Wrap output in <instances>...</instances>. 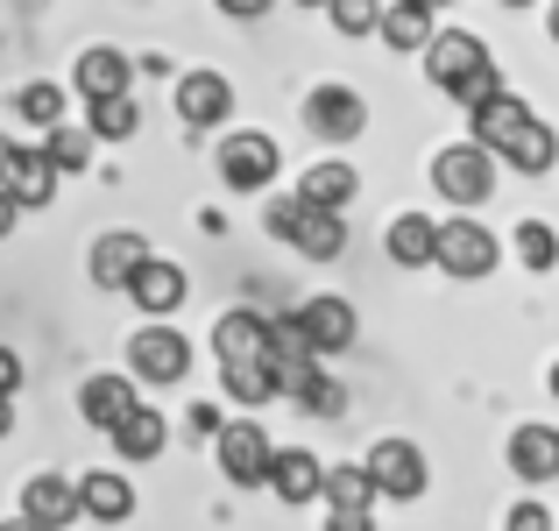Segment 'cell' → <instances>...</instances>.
Returning <instances> with one entry per match:
<instances>
[{"mask_svg": "<svg viewBox=\"0 0 559 531\" xmlns=\"http://www.w3.org/2000/svg\"><path fill=\"white\" fill-rule=\"evenodd\" d=\"M418 57H425V79H432L447 99H461V107H475L481 93H496V85H503L489 43H481L475 28H432Z\"/></svg>", "mask_w": 559, "mask_h": 531, "instance_id": "cell-1", "label": "cell"}, {"mask_svg": "<svg viewBox=\"0 0 559 531\" xmlns=\"http://www.w3.org/2000/svg\"><path fill=\"white\" fill-rule=\"evenodd\" d=\"M432 185L447 205H481L496 191V156L481 150V142H447V150L432 156Z\"/></svg>", "mask_w": 559, "mask_h": 531, "instance_id": "cell-2", "label": "cell"}, {"mask_svg": "<svg viewBox=\"0 0 559 531\" xmlns=\"http://www.w3.org/2000/svg\"><path fill=\"white\" fill-rule=\"evenodd\" d=\"M213 164H219V185H227V191H270L284 150H276L270 135H255V128H241V135H227L213 150Z\"/></svg>", "mask_w": 559, "mask_h": 531, "instance_id": "cell-3", "label": "cell"}, {"mask_svg": "<svg viewBox=\"0 0 559 531\" xmlns=\"http://www.w3.org/2000/svg\"><path fill=\"white\" fill-rule=\"evenodd\" d=\"M496 234L481 227V220H439V241H432V262L447 276H461V284H475V276H489L496 270Z\"/></svg>", "mask_w": 559, "mask_h": 531, "instance_id": "cell-4", "label": "cell"}, {"mask_svg": "<svg viewBox=\"0 0 559 531\" xmlns=\"http://www.w3.org/2000/svg\"><path fill=\"white\" fill-rule=\"evenodd\" d=\"M361 468H369L376 496H390V504H418L425 496V453L411 447V439H376Z\"/></svg>", "mask_w": 559, "mask_h": 531, "instance_id": "cell-5", "label": "cell"}, {"mask_svg": "<svg viewBox=\"0 0 559 531\" xmlns=\"http://www.w3.org/2000/svg\"><path fill=\"white\" fill-rule=\"evenodd\" d=\"M305 128H312L319 142H355L361 128H369V107H361L355 85H312V99H305Z\"/></svg>", "mask_w": 559, "mask_h": 531, "instance_id": "cell-6", "label": "cell"}, {"mask_svg": "<svg viewBox=\"0 0 559 531\" xmlns=\"http://www.w3.org/2000/svg\"><path fill=\"white\" fill-rule=\"evenodd\" d=\"M219 468H227V482L234 489H262V468H270V433H262L255 418H241V425H219Z\"/></svg>", "mask_w": 559, "mask_h": 531, "instance_id": "cell-7", "label": "cell"}, {"mask_svg": "<svg viewBox=\"0 0 559 531\" xmlns=\"http://www.w3.org/2000/svg\"><path fill=\"white\" fill-rule=\"evenodd\" d=\"M128 368H135L142 382H185V368H191L185 333H170V327H142L135 341H128Z\"/></svg>", "mask_w": 559, "mask_h": 531, "instance_id": "cell-8", "label": "cell"}, {"mask_svg": "<svg viewBox=\"0 0 559 531\" xmlns=\"http://www.w3.org/2000/svg\"><path fill=\"white\" fill-rule=\"evenodd\" d=\"M121 291H128V298H135L150 319H170V312L185 305V270H178V262H164V256L150 248V256L135 262V276H128Z\"/></svg>", "mask_w": 559, "mask_h": 531, "instance_id": "cell-9", "label": "cell"}, {"mask_svg": "<svg viewBox=\"0 0 559 531\" xmlns=\"http://www.w3.org/2000/svg\"><path fill=\"white\" fill-rule=\"evenodd\" d=\"M489 156H496V164H510V170H524V177H546V170L559 164V135L538 121V114H524V121L510 128V135L496 142Z\"/></svg>", "mask_w": 559, "mask_h": 531, "instance_id": "cell-10", "label": "cell"}, {"mask_svg": "<svg viewBox=\"0 0 559 531\" xmlns=\"http://www.w3.org/2000/svg\"><path fill=\"white\" fill-rule=\"evenodd\" d=\"M290 319H298V333H305L312 354H341L347 341H355V305L347 298H305Z\"/></svg>", "mask_w": 559, "mask_h": 531, "instance_id": "cell-11", "label": "cell"}, {"mask_svg": "<svg viewBox=\"0 0 559 531\" xmlns=\"http://www.w3.org/2000/svg\"><path fill=\"white\" fill-rule=\"evenodd\" d=\"M234 114V85L219 71H185L178 79V121L185 128H219Z\"/></svg>", "mask_w": 559, "mask_h": 531, "instance_id": "cell-12", "label": "cell"}, {"mask_svg": "<svg viewBox=\"0 0 559 531\" xmlns=\"http://www.w3.org/2000/svg\"><path fill=\"white\" fill-rule=\"evenodd\" d=\"M510 475L518 482H559V433L552 425H518L510 433Z\"/></svg>", "mask_w": 559, "mask_h": 531, "instance_id": "cell-13", "label": "cell"}, {"mask_svg": "<svg viewBox=\"0 0 559 531\" xmlns=\"http://www.w3.org/2000/svg\"><path fill=\"white\" fill-rule=\"evenodd\" d=\"M107 433H114V447H121V461H156V453H164V439H170V425H164V411L128 404Z\"/></svg>", "mask_w": 559, "mask_h": 531, "instance_id": "cell-14", "label": "cell"}, {"mask_svg": "<svg viewBox=\"0 0 559 531\" xmlns=\"http://www.w3.org/2000/svg\"><path fill=\"white\" fill-rule=\"evenodd\" d=\"M128 79H135V64H128L114 43H93V50H79V71H71V85H79L85 99H107V93H128Z\"/></svg>", "mask_w": 559, "mask_h": 531, "instance_id": "cell-15", "label": "cell"}, {"mask_svg": "<svg viewBox=\"0 0 559 531\" xmlns=\"http://www.w3.org/2000/svg\"><path fill=\"white\" fill-rule=\"evenodd\" d=\"M22 518L28 524H64L71 531V518H79V482H64V475H28Z\"/></svg>", "mask_w": 559, "mask_h": 531, "instance_id": "cell-16", "label": "cell"}, {"mask_svg": "<svg viewBox=\"0 0 559 531\" xmlns=\"http://www.w3.org/2000/svg\"><path fill=\"white\" fill-rule=\"evenodd\" d=\"M213 354L219 362H270V319L262 312H227L213 327Z\"/></svg>", "mask_w": 559, "mask_h": 531, "instance_id": "cell-17", "label": "cell"}, {"mask_svg": "<svg viewBox=\"0 0 559 531\" xmlns=\"http://www.w3.org/2000/svg\"><path fill=\"white\" fill-rule=\"evenodd\" d=\"M142 256H150V241H142V234H99V241H93V284L99 291H121L128 284V276H135V262Z\"/></svg>", "mask_w": 559, "mask_h": 531, "instance_id": "cell-18", "label": "cell"}, {"mask_svg": "<svg viewBox=\"0 0 559 531\" xmlns=\"http://www.w3.org/2000/svg\"><path fill=\"white\" fill-rule=\"evenodd\" d=\"M79 518H99V524H128L135 518V489H128V475H85L79 482Z\"/></svg>", "mask_w": 559, "mask_h": 531, "instance_id": "cell-19", "label": "cell"}, {"mask_svg": "<svg viewBox=\"0 0 559 531\" xmlns=\"http://www.w3.org/2000/svg\"><path fill=\"white\" fill-rule=\"evenodd\" d=\"M290 248H305L312 262H333L347 248V220L333 213V205H305L298 227H290Z\"/></svg>", "mask_w": 559, "mask_h": 531, "instance_id": "cell-20", "label": "cell"}, {"mask_svg": "<svg viewBox=\"0 0 559 531\" xmlns=\"http://www.w3.org/2000/svg\"><path fill=\"white\" fill-rule=\"evenodd\" d=\"M262 482H270L284 504H312V496H319V461H312L305 447H284V453H270Z\"/></svg>", "mask_w": 559, "mask_h": 531, "instance_id": "cell-21", "label": "cell"}, {"mask_svg": "<svg viewBox=\"0 0 559 531\" xmlns=\"http://www.w3.org/2000/svg\"><path fill=\"white\" fill-rule=\"evenodd\" d=\"M524 114H532V107H524L518 93H503V85H496V93H481L475 107H467V121H475V135H467V142H481V150H496V142H503L510 128L524 121Z\"/></svg>", "mask_w": 559, "mask_h": 531, "instance_id": "cell-22", "label": "cell"}, {"mask_svg": "<svg viewBox=\"0 0 559 531\" xmlns=\"http://www.w3.org/2000/svg\"><path fill=\"white\" fill-rule=\"evenodd\" d=\"M128 404H135V382H128V376H107V368H99V376H85V382H79V411L99 425V433H107V425L121 418Z\"/></svg>", "mask_w": 559, "mask_h": 531, "instance_id": "cell-23", "label": "cell"}, {"mask_svg": "<svg viewBox=\"0 0 559 531\" xmlns=\"http://www.w3.org/2000/svg\"><path fill=\"white\" fill-rule=\"evenodd\" d=\"M432 241H439L432 213H396L390 220V262H404V270H425V262H432Z\"/></svg>", "mask_w": 559, "mask_h": 531, "instance_id": "cell-24", "label": "cell"}, {"mask_svg": "<svg viewBox=\"0 0 559 531\" xmlns=\"http://www.w3.org/2000/svg\"><path fill=\"white\" fill-rule=\"evenodd\" d=\"M8 199H14V205H50V199H57V170H50V156H43V150H14Z\"/></svg>", "mask_w": 559, "mask_h": 531, "instance_id": "cell-25", "label": "cell"}, {"mask_svg": "<svg viewBox=\"0 0 559 531\" xmlns=\"http://www.w3.org/2000/svg\"><path fill=\"white\" fill-rule=\"evenodd\" d=\"M355 185H361L355 164H333V156H326V164H312V170H305L298 199H305V205H333V213H341V205L355 199Z\"/></svg>", "mask_w": 559, "mask_h": 531, "instance_id": "cell-26", "label": "cell"}, {"mask_svg": "<svg viewBox=\"0 0 559 531\" xmlns=\"http://www.w3.org/2000/svg\"><path fill=\"white\" fill-rule=\"evenodd\" d=\"M319 496H326L333 510H369L376 504V482H369V468L341 461V468H319Z\"/></svg>", "mask_w": 559, "mask_h": 531, "instance_id": "cell-27", "label": "cell"}, {"mask_svg": "<svg viewBox=\"0 0 559 531\" xmlns=\"http://www.w3.org/2000/svg\"><path fill=\"white\" fill-rule=\"evenodd\" d=\"M85 107H93V142H128L142 128V107H135V93H107V99H85Z\"/></svg>", "mask_w": 559, "mask_h": 531, "instance_id": "cell-28", "label": "cell"}, {"mask_svg": "<svg viewBox=\"0 0 559 531\" xmlns=\"http://www.w3.org/2000/svg\"><path fill=\"white\" fill-rule=\"evenodd\" d=\"M376 28H382V43H390V50H425V36H432V14L411 8V0H390V8L376 14Z\"/></svg>", "mask_w": 559, "mask_h": 531, "instance_id": "cell-29", "label": "cell"}, {"mask_svg": "<svg viewBox=\"0 0 559 531\" xmlns=\"http://www.w3.org/2000/svg\"><path fill=\"white\" fill-rule=\"evenodd\" d=\"M93 150H99L93 128H64V121L43 128V156H50V170H57V177H64V170H85V164H93Z\"/></svg>", "mask_w": 559, "mask_h": 531, "instance_id": "cell-30", "label": "cell"}, {"mask_svg": "<svg viewBox=\"0 0 559 531\" xmlns=\"http://www.w3.org/2000/svg\"><path fill=\"white\" fill-rule=\"evenodd\" d=\"M14 114H22V121H36V128L64 121V85H50V79H28L22 93H14Z\"/></svg>", "mask_w": 559, "mask_h": 531, "instance_id": "cell-31", "label": "cell"}, {"mask_svg": "<svg viewBox=\"0 0 559 531\" xmlns=\"http://www.w3.org/2000/svg\"><path fill=\"white\" fill-rule=\"evenodd\" d=\"M227 368V397L234 404H270L276 382H270V362H219Z\"/></svg>", "mask_w": 559, "mask_h": 531, "instance_id": "cell-32", "label": "cell"}, {"mask_svg": "<svg viewBox=\"0 0 559 531\" xmlns=\"http://www.w3.org/2000/svg\"><path fill=\"white\" fill-rule=\"evenodd\" d=\"M510 248H518L524 270H552V262H559V234L546 227V220H524V227L510 234Z\"/></svg>", "mask_w": 559, "mask_h": 531, "instance_id": "cell-33", "label": "cell"}, {"mask_svg": "<svg viewBox=\"0 0 559 531\" xmlns=\"http://www.w3.org/2000/svg\"><path fill=\"white\" fill-rule=\"evenodd\" d=\"M376 14H382V0H326V22L341 36H376Z\"/></svg>", "mask_w": 559, "mask_h": 531, "instance_id": "cell-34", "label": "cell"}, {"mask_svg": "<svg viewBox=\"0 0 559 531\" xmlns=\"http://www.w3.org/2000/svg\"><path fill=\"white\" fill-rule=\"evenodd\" d=\"M298 404L312 411V418H341V411H347V390H341L333 376H319V368H312V376H305V390H298Z\"/></svg>", "mask_w": 559, "mask_h": 531, "instance_id": "cell-35", "label": "cell"}, {"mask_svg": "<svg viewBox=\"0 0 559 531\" xmlns=\"http://www.w3.org/2000/svg\"><path fill=\"white\" fill-rule=\"evenodd\" d=\"M298 213H305V199H298V191H276V199L262 205V227H270L276 241H290V227H298Z\"/></svg>", "mask_w": 559, "mask_h": 531, "instance_id": "cell-36", "label": "cell"}, {"mask_svg": "<svg viewBox=\"0 0 559 531\" xmlns=\"http://www.w3.org/2000/svg\"><path fill=\"white\" fill-rule=\"evenodd\" d=\"M503 531H552V510H546V504H518Z\"/></svg>", "mask_w": 559, "mask_h": 531, "instance_id": "cell-37", "label": "cell"}, {"mask_svg": "<svg viewBox=\"0 0 559 531\" xmlns=\"http://www.w3.org/2000/svg\"><path fill=\"white\" fill-rule=\"evenodd\" d=\"M219 14H227V22H262V14H270V0H213Z\"/></svg>", "mask_w": 559, "mask_h": 531, "instance_id": "cell-38", "label": "cell"}, {"mask_svg": "<svg viewBox=\"0 0 559 531\" xmlns=\"http://www.w3.org/2000/svg\"><path fill=\"white\" fill-rule=\"evenodd\" d=\"M326 531H376V518H369V510H333Z\"/></svg>", "mask_w": 559, "mask_h": 531, "instance_id": "cell-39", "label": "cell"}, {"mask_svg": "<svg viewBox=\"0 0 559 531\" xmlns=\"http://www.w3.org/2000/svg\"><path fill=\"white\" fill-rule=\"evenodd\" d=\"M14 382H22V362H14V347H0V397H14Z\"/></svg>", "mask_w": 559, "mask_h": 531, "instance_id": "cell-40", "label": "cell"}, {"mask_svg": "<svg viewBox=\"0 0 559 531\" xmlns=\"http://www.w3.org/2000/svg\"><path fill=\"white\" fill-rule=\"evenodd\" d=\"M14 213H22V205H14L8 191H0V241H8V234H14Z\"/></svg>", "mask_w": 559, "mask_h": 531, "instance_id": "cell-41", "label": "cell"}, {"mask_svg": "<svg viewBox=\"0 0 559 531\" xmlns=\"http://www.w3.org/2000/svg\"><path fill=\"white\" fill-rule=\"evenodd\" d=\"M8 170H14V142L0 135V191H8Z\"/></svg>", "mask_w": 559, "mask_h": 531, "instance_id": "cell-42", "label": "cell"}, {"mask_svg": "<svg viewBox=\"0 0 559 531\" xmlns=\"http://www.w3.org/2000/svg\"><path fill=\"white\" fill-rule=\"evenodd\" d=\"M14 433V411H8V397H0V439H8Z\"/></svg>", "mask_w": 559, "mask_h": 531, "instance_id": "cell-43", "label": "cell"}, {"mask_svg": "<svg viewBox=\"0 0 559 531\" xmlns=\"http://www.w3.org/2000/svg\"><path fill=\"white\" fill-rule=\"evenodd\" d=\"M546 36L559 43V0H552V14H546Z\"/></svg>", "mask_w": 559, "mask_h": 531, "instance_id": "cell-44", "label": "cell"}, {"mask_svg": "<svg viewBox=\"0 0 559 531\" xmlns=\"http://www.w3.org/2000/svg\"><path fill=\"white\" fill-rule=\"evenodd\" d=\"M0 531H43V524H28V518H14V524H0Z\"/></svg>", "mask_w": 559, "mask_h": 531, "instance_id": "cell-45", "label": "cell"}, {"mask_svg": "<svg viewBox=\"0 0 559 531\" xmlns=\"http://www.w3.org/2000/svg\"><path fill=\"white\" fill-rule=\"evenodd\" d=\"M411 8H425V14H439V8H447V0H411Z\"/></svg>", "mask_w": 559, "mask_h": 531, "instance_id": "cell-46", "label": "cell"}, {"mask_svg": "<svg viewBox=\"0 0 559 531\" xmlns=\"http://www.w3.org/2000/svg\"><path fill=\"white\" fill-rule=\"evenodd\" d=\"M546 382H552V397H559V362H552V376H546Z\"/></svg>", "mask_w": 559, "mask_h": 531, "instance_id": "cell-47", "label": "cell"}, {"mask_svg": "<svg viewBox=\"0 0 559 531\" xmlns=\"http://www.w3.org/2000/svg\"><path fill=\"white\" fill-rule=\"evenodd\" d=\"M503 8H532V0H503Z\"/></svg>", "mask_w": 559, "mask_h": 531, "instance_id": "cell-48", "label": "cell"}, {"mask_svg": "<svg viewBox=\"0 0 559 531\" xmlns=\"http://www.w3.org/2000/svg\"><path fill=\"white\" fill-rule=\"evenodd\" d=\"M298 8H326V0H298Z\"/></svg>", "mask_w": 559, "mask_h": 531, "instance_id": "cell-49", "label": "cell"}, {"mask_svg": "<svg viewBox=\"0 0 559 531\" xmlns=\"http://www.w3.org/2000/svg\"><path fill=\"white\" fill-rule=\"evenodd\" d=\"M43 531H64V524H43Z\"/></svg>", "mask_w": 559, "mask_h": 531, "instance_id": "cell-50", "label": "cell"}]
</instances>
